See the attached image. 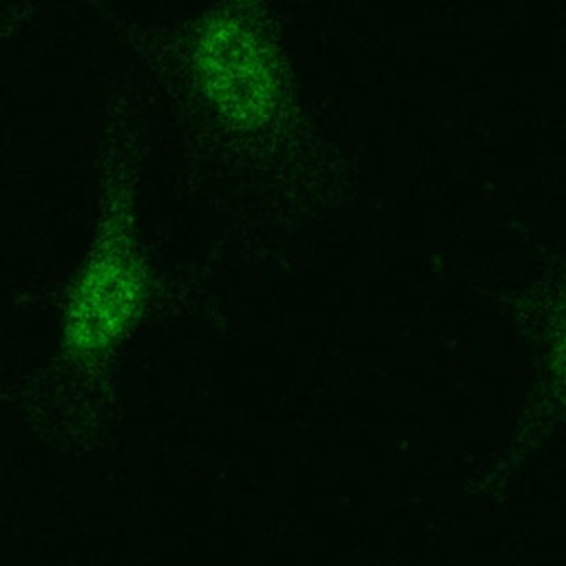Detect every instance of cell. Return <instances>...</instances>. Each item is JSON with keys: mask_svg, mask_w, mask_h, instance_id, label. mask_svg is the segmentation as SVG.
Returning a JSON list of instances; mask_svg holds the SVG:
<instances>
[{"mask_svg": "<svg viewBox=\"0 0 566 566\" xmlns=\"http://www.w3.org/2000/svg\"><path fill=\"white\" fill-rule=\"evenodd\" d=\"M133 279L128 265L119 252H108L97 268L91 270V279L84 285L82 307L84 316L80 325L84 327V340L108 338L113 327L126 316V305L130 303Z\"/></svg>", "mask_w": 566, "mask_h": 566, "instance_id": "1", "label": "cell"}, {"mask_svg": "<svg viewBox=\"0 0 566 566\" xmlns=\"http://www.w3.org/2000/svg\"><path fill=\"white\" fill-rule=\"evenodd\" d=\"M206 57V73L210 75V84L223 93H230L239 106H248V97L256 95L261 71L254 51L248 46V40L234 33L217 35L212 38Z\"/></svg>", "mask_w": 566, "mask_h": 566, "instance_id": "2", "label": "cell"}]
</instances>
